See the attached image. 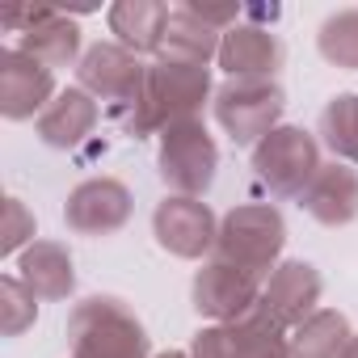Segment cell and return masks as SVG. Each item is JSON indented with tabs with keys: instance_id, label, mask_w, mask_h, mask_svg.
<instances>
[{
	"instance_id": "obj_11",
	"label": "cell",
	"mask_w": 358,
	"mask_h": 358,
	"mask_svg": "<svg viewBox=\"0 0 358 358\" xmlns=\"http://www.w3.org/2000/svg\"><path fill=\"white\" fill-rule=\"evenodd\" d=\"M55 72L38 59H30L26 51L17 47H5L0 51V114L9 122H26L55 101Z\"/></svg>"
},
{
	"instance_id": "obj_20",
	"label": "cell",
	"mask_w": 358,
	"mask_h": 358,
	"mask_svg": "<svg viewBox=\"0 0 358 358\" xmlns=\"http://www.w3.org/2000/svg\"><path fill=\"white\" fill-rule=\"evenodd\" d=\"M350 337H354V329H350L345 312L316 308L303 324L291 329V358H341Z\"/></svg>"
},
{
	"instance_id": "obj_2",
	"label": "cell",
	"mask_w": 358,
	"mask_h": 358,
	"mask_svg": "<svg viewBox=\"0 0 358 358\" xmlns=\"http://www.w3.org/2000/svg\"><path fill=\"white\" fill-rule=\"evenodd\" d=\"M72 358H156L143 320L118 295H89L68 316Z\"/></svg>"
},
{
	"instance_id": "obj_28",
	"label": "cell",
	"mask_w": 358,
	"mask_h": 358,
	"mask_svg": "<svg viewBox=\"0 0 358 358\" xmlns=\"http://www.w3.org/2000/svg\"><path fill=\"white\" fill-rule=\"evenodd\" d=\"M156 358H190V350H164V354H156Z\"/></svg>"
},
{
	"instance_id": "obj_17",
	"label": "cell",
	"mask_w": 358,
	"mask_h": 358,
	"mask_svg": "<svg viewBox=\"0 0 358 358\" xmlns=\"http://www.w3.org/2000/svg\"><path fill=\"white\" fill-rule=\"evenodd\" d=\"M220 43H224V30H215L211 22H203V13L186 0V5H177V9H173V17H169V30H164V43H160V55H156V59L211 68V64L220 59Z\"/></svg>"
},
{
	"instance_id": "obj_22",
	"label": "cell",
	"mask_w": 358,
	"mask_h": 358,
	"mask_svg": "<svg viewBox=\"0 0 358 358\" xmlns=\"http://www.w3.org/2000/svg\"><path fill=\"white\" fill-rule=\"evenodd\" d=\"M320 143L333 152V160L358 164V93H337L320 110Z\"/></svg>"
},
{
	"instance_id": "obj_9",
	"label": "cell",
	"mask_w": 358,
	"mask_h": 358,
	"mask_svg": "<svg viewBox=\"0 0 358 358\" xmlns=\"http://www.w3.org/2000/svg\"><path fill=\"white\" fill-rule=\"evenodd\" d=\"M262 291L266 282L228 266V262H203V270L194 274L190 282V303L203 320L211 324H232V320H245L257 303H262Z\"/></svg>"
},
{
	"instance_id": "obj_12",
	"label": "cell",
	"mask_w": 358,
	"mask_h": 358,
	"mask_svg": "<svg viewBox=\"0 0 358 358\" xmlns=\"http://www.w3.org/2000/svg\"><path fill=\"white\" fill-rule=\"evenodd\" d=\"M320 291H324V278L312 262L303 257H287L278 262V270L266 278V291H262V312L278 324V329H295L303 324L316 308H320Z\"/></svg>"
},
{
	"instance_id": "obj_1",
	"label": "cell",
	"mask_w": 358,
	"mask_h": 358,
	"mask_svg": "<svg viewBox=\"0 0 358 358\" xmlns=\"http://www.w3.org/2000/svg\"><path fill=\"white\" fill-rule=\"evenodd\" d=\"M207 101H215L211 68L173 64V59H152L139 101H135L127 114H118V118H122V131H127L131 139H148V135L160 139V131H169L173 122L203 118Z\"/></svg>"
},
{
	"instance_id": "obj_6",
	"label": "cell",
	"mask_w": 358,
	"mask_h": 358,
	"mask_svg": "<svg viewBox=\"0 0 358 358\" xmlns=\"http://www.w3.org/2000/svg\"><path fill=\"white\" fill-rule=\"evenodd\" d=\"M320 164H324L320 160V139L303 127H291V122L274 127L253 148V173L274 199H299Z\"/></svg>"
},
{
	"instance_id": "obj_15",
	"label": "cell",
	"mask_w": 358,
	"mask_h": 358,
	"mask_svg": "<svg viewBox=\"0 0 358 358\" xmlns=\"http://www.w3.org/2000/svg\"><path fill=\"white\" fill-rule=\"evenodd\" d=\"M97 118H101L97 97L85 93L80 85H72V89H59V93H55V101L38 114L34 131H38V139H43L47 148L76 152V148L97 131Z\"/></svg>"
},
{
	"instance_id": "obj_14",
	"label": "cell",
	"mask_w": 358,
	"mask_h": 358,
	"mask_svg": "<svg viewBox=\"0 0 358 358\" xmlns=\"http://www.w3.org/2000/svg\"><path fill=\"white\" fill-rule=\"evenodd\" d=\"M316 224L324 228H345L358 220V169L345 160H329L316 169L308 190L295 199Z\"/></svg>"
},
{
	"instance_id": "obj_3",
	"label": "cell",
	"mask_w": 358,
	"mask_h": 358,
	"mask_svg": "<svg viewBox=\"0 0 358 358\" xmlns=\"http://www.w3.org/2000/svg\"><path fill=\"white\" fill-rule=\"evenodd\" d=\"M287 245V220L270 203H236L220 220V241H215V262H228L253 278H270L282 262Z\"/></svg>"
},
{
	"instance_id": "obj_18",
	"label": "cell",
	"mask_w": 358,
	"mask_h": 358,
	"mask_svg": "<svg viewBox=\"0 0 358 358\" xmlns=\"http://www.w3.org/2000/svg\"><path fill=\"white\" fill-rule=\"evenodd\" d=\"M17 278L38 295V299H72L76 291V262L68 253V245L59 241H34L22 257H17Z\"/></svg>"
},
{
	"instance_id": "obj_21",
	"label": "cell",
	"mask_w": 358,
	"mask_h": 358,
	"mask_svg": "<svg viewBox=\"0 0 358 358\" xmlns=\"http://www.w3.org/2000/svg\"><path fill=\"white\" fill-rule=\"evenodd\" d=\"M232 358H291V333L278 329L262 308H253L245 320L228 324Z\"/></svg>"
},
{
	"instance_id": "obj_4",
	"label": "cell",
	"mask_w": 358,
	"mask_h": 358,
	"mask_svg": "<svg viewBox=\"0 0 358 358\" xmlns=\"http://www.w3.org/2000/svg\"><path fill=\"white\" fill-rule=\"evenodd\" d=\"M156 173L169 194L182 199H203L215 186L220 173V143L207 131L203 118L190 122H173L169 131H160L156 139Z\"/></svg>"
},
{
	"instance_id": "obj_27",
	"label": "cell",
	"mask_w": 358,
	"mask_h": 358,
	"mask_svg": "<svg viewBox=\"0 0 358 358\" xmlns=\"http://www.w3.org/2000/svg\"><path fill=\"white\" fill-rule=\"evenodd\" d=\"M341 358H358V333L350 337V345H345V354H341Z\"/></svg>"
},
{
	"instance_id": "obj_10",
	"label": "cell",
	"mask_w": 358,
	"mask_h": 358,
	"mask_svg": "<svg viewBox=\"0 0 358 358\" xmlns=\"http://www.w3.org/2000/svg\"><path fill=\"white\" fill-rule=\"evenodd\" d=\"M131 211H135V194L118 177H89V182L72 186V194L64 203V224H68V232L97 241V236L122 232Z\"/></svg>"
},
{
	"instance_id": "obj_24",
	"label": "cell",
	"mask_w": 358,
	"mask_h": 358,
	"mask_svg": "<svg viewBox=\"0 0 358 358\" xmlns=\"http://www.w3.org/2000/svg\"><path fill=\"white\" fill-rule=\"evenodd\" d=\"M34 320H38V295L17 274H5L0 278V333L22 337L26 329H34Z\"/></svg>"
},
{
	"instance_id": "obj_23",
	"label": "cell",
	"mask_w": 358,
	"mask_h": 358,
	"mask_svg": "<svg viewBox=\"0 0 358 358\" xmlns=\"http://www.w3.org/2000/svg\"><path fill=\"white\" fill-rule=\"evenodd\" d=\"M316 51L341 72H358V9H337L316 30Z\"/></svg>"
},
{
	"instance_id": "obj_25",
	"label": "cell",
	"mask_w": 358,
	"mask_h": 358,
	"mask_svg": "<svg viewBox=\"0 0 358 358\" xmlns=\"http://www.w3.org/2000/svg\"><path fill=\"white\" fill-rule=\"evenodd\" d=\"M38 241V224L30 215V207L22 199H5V228H0V253L5 257H22L30 245Z\"/></svg>"
},
{
	"instance_id": "obj_7",
	"label": "cell",
	"mask_w": 358,
	"mask_h": 358,
	"mask_svg": "<svg viewBox=\"0 0 358 358\" xmlns=\"http://www.w3.org/2000/svg\"><path fill=\"white\" fill-rule=\"evenodd\" d=\"M152 236L164 253L182 257V262H211L215 241H220V215L203 199H182V194H164L152 211Z\"/></svg>"
},
{
	"instance_id": "obj_13",
	"label": "cell",
	"mask_w": 358,
	"mask_h": 358,
	"mask_svg": "<svg viewBox=\"0 0 358 358\" xmlns=\"http://www.w3.org/2000/svg\"><path fill=\"white\" fill-rule=\"evenodd\" d=\"M282 59H287V47H282V38L270 26L236 22L224 34L215 64L228 72V80H274Z\"/></svg>"
},
{
	"instance_id": "obj_8",
	"label": "cell",
	"mask_w": 358,
	"mask_h": 358,
	"mask_svg": "<svg viewBox=\"0 0 358 358\" xmlns=\"http://www.w3.org/2000/svg\"><path fill=\"white\" fill-rule=\"evenodd\" d=\"M76 80L97 101H110L118 114H127L143 93L148 64L139 55H131L127 47H118V43H93L85 51V59L76 64Z\"/></svg>"
},
{
	"instance_id": "obj_16",
	"label": "cell",
	"mask_w": 358,
	"mask_h": 358,
	"mask_svg": "<svg viewBox=\"0 0 358 358\" xmlns=\"http://www.w3.org/2000/svg\"><path fill=\"white\" fill-rule=\"evenodd\" d=\"M169 17H173V9L160 5V0H118V5H110V13H106L114 43L127 47L139 59L143 55H160Z\"/></svg>"
},
{
	"instance_id": "obj_5",
	"label": "cell",
	"mask_w": 358,
	"mask_h": 358,
	"mask_svg": "<svg viewBox=\"0 0 358 358\" xmlns=\"http://www.w3.org/2000/svg\"><path fill=\"white\" fill-rule=\"evenodd\" d=\"M287 93L278 80H224L215 89L211 114L236 148H257L274 127H282Z\"/></svg>"
},
{
	"instance_id": "obj_26",
	"label": "cell",
	"mask_w": 358,
	"mask_h": 358,
	"mask_svg": "<svg viewBox=\"0 0 358 358\" xmlns=\"http://www.w3.org/2000/svg\"><path fill=\"white\" fill-rule=\"evenodd\" d=\"M47 13H51V5H9L5 13H0V26H5L9 34H17V38H22V34H26V30H34Z\"/></svg>"
},
{
	"instance_id": "obj_19",
	"label": "cell",
	"mask_w": 358,
	"mask_h": 358,
	"mask_svg": "<svg viewBox=\"0 0 358 358\" xmlns=\"http://www.w3.org/2000/svg\"><path fill=\"white\" fill-rule=\"evenodd\" d=\"M17 51H26L30 59L47 64L51 72H55V68H72V64L85 59V30H80V22H72L68 13L51 9L34 30H26V34L17 38Z\"/></svg>"
}]
</instances>
